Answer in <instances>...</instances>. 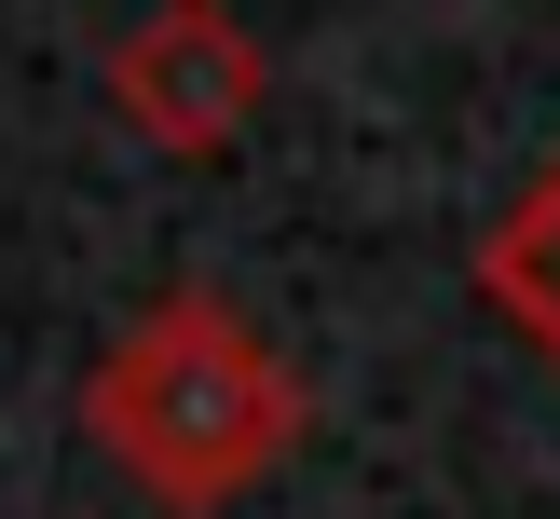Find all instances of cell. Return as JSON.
<instances>
[{"instance_id": "obj_1", "label": "cell", "mask_w": 560, "mask_h": 519, "mask_svg": "<svg viewBox=\"0 0 560 519\" xmlns=\"http://www.w3.org/2000/svg\"><path fill=\"white\" fill-rule=\"evenodd\" d=\"M301 424H315L301 369L219 287L137 300V315L96 342V369H82V437H96L109 479H124L137 506H164V519L246 506V492L301 451Z\"/></svg>"}, {"instance_id": "obj_2", "label": "cell", "mask_w": 560, "mask_h": 519, "mask_svg": "<svg viewBox=\"0 0 560 519\" xmlns=\"http://www.w3.org/2000/svg\"><path fill=\"white\" fill-rule=\"evenodd\" d=\"M96 96H109V123H124L137 151L219 164L246 123H260L273 55H260V27H246L233 0H151V14L96 55Z\"/></svg>"}, {"instance_id": "obj_3", "label": "cell", "mask_w": 560, "mask_h": 519, "mask_svg": "<svg viewBox=\"0 0 560 519\" xmlns=\"http://www.w3.org/2000/svg\"><path fill=\"white\" fill-rule=\"evenodd\" d=\"M465 273H479V300H492V315H506L520 342L560 369V151L506 191V219L479 233V260H465Z\"/></svg>"}]
</instances>
